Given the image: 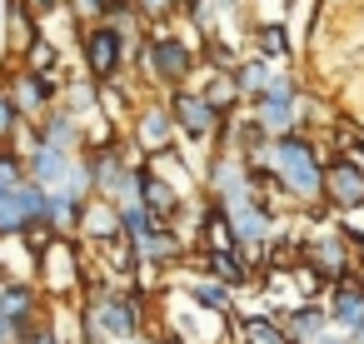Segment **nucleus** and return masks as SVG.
Returning a JSON list of instances; mask_svg holds the SVG:
<instances>
[{
  "mask_svg": "<svg viewBox=\"0 0 364 344\" xmlns=\"http://www.w3.org/2000/svg\"><path fill=\"white\" fill-rule=\"evenodd\" d=\"M255 165H269V175L279 180V190L289 195V205H304L314 210L319 205V170H324V150L304 135V130H289V135H269L259 155H250Z\"/></svg>",
  "mask_w": 364,
  "mask_h": 344,
  "instance_id": "nucleus-1",
  "label": "nucleus"
},
{
  "mask_svg": "<svg viewBox=\"0 0 364 344\" xmlns=\"http://www.w3.org/2000/svg\"><path fill=\"white\" fill-rule=\"evenodd\" d=\"M145 289L130 284H95L85 294V314H80V344H110V339H130L145 334Z\"/></svg>",
  "mask_w": 364,
  "mask_h": 344,
  "instance_id": "nucleus-2",
  "label": "nucleus"
},
{
  "mask_svg": "<svg viewBox=\"0 0 364 344\" xmlns=\"http://www.w3.org/2000/svg\"><path fill=\"white\" fill-rule=\"evenodd\" d=\"M140 65L150 70L155 85L175 90V85H185V80L195 75V50H190L180 36H170L165 26H155L150 41H145V50H140Z\"/></svg>",
  "mask_w": 364,
  "mask_h": 344,
  "instance_id": "nucleus-3",
  "label": "nucleus"
},
{
  "mask_svg": "<svg viewBox=\"0 0 364 344\" xmlns=\"http://www.w3.org/2000/svg\"><path fill=\"white\" fill-rule=\"evenodd\" d=\"M319 205L339 210V215H354L364 210V165L354 155H324V170H319Z\"/></svg>",
  "mask_w": 364,
  "mask_h": 344,
  "instance_id": "nucleus-4",
  "label": "nucleus"
},
{
  "mask_svg": "<svg viewBox=\"0 0 364 344\" xmlns=\"http://www.w3.org/2000/svg\"><path fill=\"white\" fill-rule=\"evenodd\" d=\"M170 120H175V130L190 140V145H215V135H220V125H225V110H215L200 90H190V85H175L170 90Z\"/></svg>",
  "mask_w": 364,
  "mask_h": 344,
  "instance_id": "nucleus-5",
  "label": "nucleus"
},
{
  "mask_svg": "<svg viewBox=\"0 0 364 344\" xmlns=\"http://www.w3.org/2000/svg\"><path fill=\"white\" fill-rule=\"evenodd\" d=\"M80 55H85V75L100 85V80H120L130 50L105 21H90V26H80Z\"/></svg>",
  "mask_w": 364,
  "mask_h": 344,
  "instance_id": "nucleus-6",
  "label": "nucleus"
},
{
  "mask_svg": "<svg viewBox=\"0 0 364 344\" xmlns=\"http://www.w3.org/2000/svg\"><path fill=\"white\" fill-rule=\"evenodd\" d=\"M60 75H50V70H11V100H16V110L26 115V120H41L55 100H60Z\"/></svg>",
  "mask_w": 364,
  "mask_h": 344,
  "instance_id": "nucleus-7",
  "label": "nucleus"
},
{
  "mask_svg": "<svg viewBox=\"0 0 364 344\" xmlns=\"http://www.w3.org/2000/svg\"><path fill=\"white\" fill-rule=\"evenodd\" d=\"M41 269H46V284L50 294H70V289H85V274H80V254H75V240L70 235H50V244L36 254Z\"/></svg>",
  "mask_w": 364,
  "mask_h": 344,
  "instance_id": "nucleus-8",
  "label": "nucleus"
},
{
  "mask_svg": "<svg viewBox=\"0 0 364 344\" xmlns=\"http://www.w3.org/2000/svg\"><path fill=\"white\" fill-rule=\"evenodd\" d=\"M324 314H329V324H339V329H354V324H364V279L359 274H344V279H329V289H324Z\"/></svg>",
  "mask_w": 364,
  "mask_h": 344,
  "instance_id": "nucleus-9",
  "label": "nucleus"
},
{
  "mask_svg": "<svg viewBox=\"0 0 364 344\" xmlns=\"http://www.w3.org/2000/svg\"><path fill=\"white\" fill-rule=\"evenodd\" d=\"M0 319L11 324V334L21 339L36 319H41V294L26 279H0Z\"/></svg>",
  "mask_w": 364,
  "mask_h": 344,
  "instance_id": "nucleus-10",
  "label": "nucleus"
},
{
  "mask_svg": "<svg viewBox=\"0 0 364 344\" xmlns=\"http://www.w3.org/2000/svg\"><path fill=\"white\" fill-rule=\"evenodd\" d=\"M135 200L155 215V220H165V225H175V215H180V190L165 180V175H155L150 165H135Z\"/></svg>",
  "mask_w": 364,
  "mask_h": 344,
  "instance_id": "nucleus-11",
  "label": "nucleus"
},
{
  "mask_svg": "<svg viewBox=\"0 0 364 344\" xmlns=\"http://www.w3.org/2000/svg\"><path fill=\"white\" fill-rule=\"evenodd\" d=\"M130 135H135V145H140V150H165V145L175 140L170 105H165V100H150V105H140V110L130 115Z\"/></svg>",
  "mask_w": 364,
  "mask_h": 344,
  "instance_id": "nucleus-12",
  "label": "nucleus"
},
{
  "mask_svg": "<svg viewBox=\"0 0 364 344\" xmlns=\"http://www.w3.org/2000/svg\"><path fill=\"white\" fill-rule=\"evenodd\" d=\"M75 230H80L85 240H95V244H105V240H120V205H115V200H105V195H90V200L80 205V220H75Z\"/></svg>",
  "mask_w": 364,
  "mask_h": 344,
  "instance_id": "nucleus-13",
  "label": "nucleus"
},
{
  "mask_svg": "<svg viewBox=\"0 0 364 344\" xmlns=\"http://www.w3.org/2000/svg\"><path fill=\"white\" fill-rule=\"evenodd\" d=\"M255 120L264 125V135L304 130V110H299V100H269V95H259V100H255Z\"/></svg>",
  "mask_w": 364,
  "mask_h": 344,
  "instance_id": "nucleus-14",
  "label": "nucleus"
},
{
  "mask_svg": "<svg viewBox=\"0 0 364 344\" xmlns=\"http://www.w3.org/2000/svg\"><path fill=\"white\" fill-rule=\"evenodd\" d=\"M70 160H75V155H65V150H55V145H46V140H41V145L26 155V175H31L36 185H46V190H55V185L65 180Z\"/></svg>",
  "mask_w": 364,
  "mask_h": 344,
  "instance_id": "nucleus-15",
  "label": "nucleus"
},
{
  "mask_svg": "<svg viewBox=\"0 0 364 344\" xmlns=\"http://www.w3.org/2000/svg\"><path fill=\"white\" fill-rule=\"evenodd\" d=\"M200 259H205V274L225 279L230 289L250 279V259H245V249H240V244H210V249H205Z\"/></svg>",
  "mask_w": 364,
  "mask_h": 344,
  "instance_id": "nucleus-16",
  "label": "nucleus"
},
{
  "mask_svg": "<svg viewBox=\"0 0 364 344\" xmlns=\"http://www.w3.org/2000/svg\"><path fill=\"white\" fill-rule=\"evenodd\" d=\"M120 41H125V50H135L140 45V36H145V11L135 6V0H115V6H105V16H100Z\"/></svg>",
  "mask_w": 364,
  "mask_h": 344,
  "instance_id": "nucleus-17",
  "label": "nucleus"
},
{
  "mask_svg": "<svg viewBox=\"0 0 364 344\" xmlns=\"http://www.w3.org/2000/svg\"><path fill=\"white\" fill-rule=\"evenodd\" d=\"M185 294H190L195 304H205V309H215V314H230V319H235V289H230L225 279L200 274V279H190V284H185Z\"/></svg>",
  "mask_w": 364,
  "mask_h": 344,
  "instance_id": "nucleus-18",
  "label": "nucleus"
},
{
  "mask_svg": "<svg viewBox=\"0 0 364 344\" xmlns=\"http://www.w3.org/2000/svg\"><path fill=\"white\" fill-rule=\"evenodd\" d=\"M279 324H284V334H289V344H309L324 324H329V314H324V304H299V309H289V314H279Z\"/></svg>",
  "mask_w": 364,
  "mask_h": 344,
  "instance_id": "nucleus-19",
  "label": "nucleus"
},
{
  "mask_svg": "<svg viewBox=\"0 0 364 344\" xmlns=\"http://www.w3.org/2000/svg\"><path fill=\"white\" fill-rule=\"evenodd\" d=\"M250 36H255V45H259V55H264V60H289V50H294V41H289V26H284V21H259Z\"/></svg>",
  "mask_w": 364,
  "mask_h": 344,
  "instance_id": "nucleus-20",
  "label": "nucleus"
},
{
  "mask_svg": "<svg viewBox=\"0 0 364 344\" xmlns=\"http://www.w3.org/2000/svg\"><path fill=\"white\" fill-rule=\"evenodd\" d=\"M200 95H205L215 110H225V115H230V110H240V100H245V95H240V85H235V70H210V85H205Z\"/></svg>",
  "mask_w": 364,
  "mask_h": 344,
  "instance_id": "nucleus-21",
  "label": "nucleus"
},
{
  "mask_svg": "<svg viewBox=\"0 0 364 344\" xmlns=\"http://www.w3.org/2000/svg\"><path fill=\"white\" fill-rule=\"evenodd\" d=\"M235 334H240L245 344H289V334H284L279 314H255V319H245Z\"/></svg>",
  "mask_w": 364,
  "mask_h": 344,
  "instance_id": "nucleus-22",
  "label": "nucleus"
},
{
  "mask_svg": "<svg viewBox=\"0 0 364 344\" xmlns=\"http://www.w3.org/2000/svg\"><path fill=\"white\" fill-rule=\"evenodd\" d=\"M264 80H269V60L264 55H255V60H240L235 65V85H240V95H264Z\"/></svg>",
  "mask_w": 364,
  "mask_h": 344,
  "instance_id": "nucleus-23",
  "label": "nucleus"
},
{
  "mask_svg": "<svg viewBox=\"0 0 364 344\" xmlns=\"http://www.w3.org/2000/svg\"><path fill=\"white\" fill-rule=\"evenodd\" d=\"M80 205H85V200H75V195H65V190H50V230L70 235L75 220H80Z\"/></svg>",
  "mask_w": 364,
  "mask_h": 344,
  "instance_id": "nucleus-24",
  "label": "nucleus"
},
{
  "mask_svg": "<svg viewBox=\"0 0 364 344\" xmlns=\"http://www.w3.org/2000/svg\"><path fill=\"white\" fill-rule=\"evenodd\" d=\"M21 60H26V70H55V65H60V50L50 45V36H36Z\"/></svg>",
  "mask_w": 364,
  "mask_h": 344,
  "instance_id": "nucleus-25",
  "label": "nucleus"
},
{
  "mask_svg": "<svg viewBox=\"0 0 364 344\" xmlns=\"http://www.w3.org/2000/svg\"><path fill=\"white\" fill-rule=\"evenodd\" d=\"M264 95H269V100H299L304 90H299V75H289V70H269Z\"/></svg>",
  "mask_w": 364,
  "mask_h": 344,
  "instance_id": "nucleus-26",
  "label": "nucleus"
},
{
  "mask_svg": "<svg viewBox=\"0 0 364 344\" xmlns=\"http://www.w3.org/2000/svg\"><path fill=\"white\" fill-rule=\"evenodd\" d=\"M21 110H16V100H11V90L6 85H0V145H11L16 140V130H21Z\"/></svg>",
  "mask_w": 364,
  "mask_h": 344,
  "instance_id": "nucleus-27",
  "label": "nucleus"
},
{
  "mask_svg": "<svg viewBox=\"0 0 364 344\" xmlns=\"http://www.w3.org/2000/svg\"><path fill=\"white\" fill-rule=\"evenodd\" d=\"M0 180H6V185L26 180V155L21 150H0Z\"/></svg>",
  "mask_w": 364,
  "mask_h": 344,
  "instance_id": "nucleus-28",
  "label": "nucleus"
},
{
  "mask_svg": "<svg viewBox=\"0 0 364 344\" xmlns=\"http://www.w3.org/2000/svg\"><path fill=\"white\" fill-rule=\"evenodd\" d=\"M16 344H65V339H60V334H55L50 324H41V319H36V324H31V329H26V334H21Z\"/></svg>",
  "mask_w": 364,
  "mask_h": 344,
  "instance_id": "nucleus-29",
  "label": "nucleus"
},
{
  "mask_svg": "<svg viewBox=\"0 0 364 344\" xmlns=\"http://www.w3.org/2000/svg\"><path fill=\"white\" fill-rule=\"evenodd\" d=\"M26 6L36 11V21H46V16H60V11L70 6V0H26Z\"/></svg>",
  "mask_w": 364,
  "mask_h": 344,
  "instance_id": "nucleus-30",
  "label": "nucleus"
},
{
  "mask_svg": "<svg viewBox=\"0 0 364 344\" xmlns=\"http://www.w3.org/2000/svg\"><path fill=\"white\" fill-rule=\"evenodd\" d=\"M309 344H354V339H349V329H329V324H324Z\"/></svg>",
  "mask_w": 364,
  "mask_h": 344,
  "instance_id": "nucleus-31",
  "label": "nucleus"
},
{
  "mask_svg": "<svg viewBox=\"0 0 364 344\" xmlns=\"http://www.w3.org/2000/svg\"><path fill=\"white\" fill-rule=\"evenodd\" d=\"M150 344H185V339H180V334L170 329V334H160V339H150Z\"/></svg>",
  "mask_w": 364,
  "mask_h": 344,
  "instance_id": "nucleus-32",
  "label": "nucleus"
},
{
  "mask_svg": "<svg viewBox=\"0 0 364 344\" xmlns=\"http://www.w3.org/2000/svg\"><path fill=\"white\" fill-rule=\"evenodd\" d=\"M110 344H150L145 334H130V339H110Z\"/></svg>",
  "mask_w": 364,
  "mask_h": 344,
  "instance_id": "nucleus-33",
  "label": "nucleus"
},
{
  "mask_svg": "<svg viewBox=\"0 0 364 344\" xmlns=\"http://www.w3.org/2000/svg\"><path fill=\"white\" fill-rule=\"evenodd\" d=\"M349 339H354V344H364V324H354V329H349Z\"/></svg>",
  "mask_w": 364,
  "mask_h": 344,
  "instance_id": "nucleus-34",
  "label": "nucleus"
},
{
  "mask_svg": "<svg viewBox=\"0 0 364 344\" xmlns=\"http://www.w3.org/2000/svg\"><path fill=\"white\" fill-rule=\"evenodd\" d=\"M100 6H115V0H100Z\"/></svg>",
  "mask_w": 364,
  "mask_h": 344,
  "instance_id": "nucleus-35",
  "label": "nucleus"
},
{
  "mask_svg": "<svg viewBox=\"0 0 364 344\" xmlns=\"http://www.w3.org/2000/svg\"><path fill=\"white\" fill-rule=\"evenodd\" d=\"M0 344H16V339H0Z\"/></svg>",
  "mask_w": 364,
  "mask_h": 344,
  "instance_id": "nucleus-36",
  "label": "nucleus"
}]
</instances>
